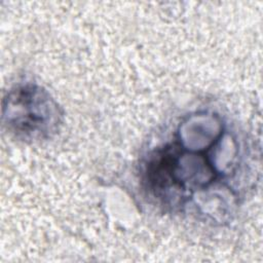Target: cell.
Returning a JSON list of instances; mask_svg holds the SVG:
<instances>
[{
	"mask_svg": "<svg viewBox=\"0 0 263 263\" xmlns=\"http://www.w3.org/2000/svg\"><path fill=\"white\" fill-rule=\"evenodd\" d=\"M203 115L191 117L186 125L192 134L188 146L181 137L152 151L144 166L143 182L148 192L170 208H179L195 191L208 189L224 177L213 156V148L223 138V126L214 116H209L200 135Z\"/></svg>",
	"mask_w": 263,
	"mask_h": 263,
	"instance_id": "obj_1",
	"label": "cell"
},
{
	"mask_svg": "<svg viewBox=\"0 0 263 263\" xmlns=\"http://www.w3.org/2000/svg\"><path fill=\"white\" fill-rule=\"evenodd\" d=\"M4 105L8 129L24 139H42L57 132L61 114L47 91L33 84L13 88Z\"/></svg>",
	"mask_w": 263,
	"mask_h": 263,
	"instance_id": "obj_2",
	"label": "cell"
}]
</instances>
